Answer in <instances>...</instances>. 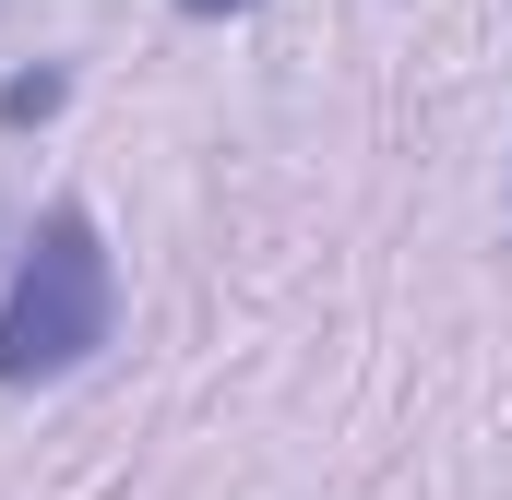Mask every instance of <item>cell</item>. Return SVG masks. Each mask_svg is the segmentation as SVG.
I'll list each match as a JSON object with an SVG mask.
<instances>
[{
	"label": "cell",
	"mask_w": 512,
	"mask_h": 500,
	"mask_svg": "<svg viewBox=\"0 0 512 500\" xmlns=\"http://www.w3.org/2000/svg\"><path fill=\"white\" fill-rule=\"evenodd\" d=\"M108 334H120V262H108V239H96L84 203H48L24 227L12 286H0V381L12 393L24 381H60V370H84Z\"/></svg>",
	"instance_id": "obj_1"
},
{
	"label": "cell",
	"mask_w": 512,
	"mask_h": 500,
	"mask_svg": "<svg viewBox=\"0 0 512 500\" xmlns=\"http://www.w3.org/2000/svg\"><path fill=\"white\" fill-rule=\"evenodd\" d=\"M60 96H72V72H12V84H0V131H24V120H48V108H60Z\"/></svg>",
	"instance_id": "obj_2"
},
{
	"label": "cell",
	"mask_w": 512,
	"mask_h": 500,
	"mask_svg": "<svg viewBox=\"0 0 512 500\" xmlns=\"http://www.w3.org/2000/svg\"><path fill=\"white\" fill-rule=\"evenodd\" d=\"M179 12H191V24H227V12H251V0H179Z\"/></svg>",
	"instance_id": "obj_3"
}]
</instances>
